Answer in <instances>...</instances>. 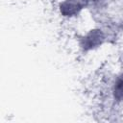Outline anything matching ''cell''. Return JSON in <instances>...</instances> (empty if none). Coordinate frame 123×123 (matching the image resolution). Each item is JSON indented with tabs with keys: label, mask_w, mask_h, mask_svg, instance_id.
<instances>
[{
	"label": "cell",
	"mask_w": 123,
	"mask_h": 123,
	"mask_svg": "<svg viewBox=\"0 0 123 123\" xmlns=\"http://www.w3.org/2000/svg\"><path fill=\"white\" fill-rule=\"evenodd\" d=\"M108 36L101 27H92L77 37V46L84 54L101 48L107 41Z\"/></svg>",
	"instance_id": "6da1fadb"
},
{
	"label": "cell",
	"mask_w": 123,
	"mask_h": 123,
	"mask_svg": "<svg viewBox=\"0 0 123 123\" xmlns=\"http://www.w3.org/2000/svg\"><path fill=\"white\" fill-rule=\"evenodd\" d=\"M87 9L89 0H61L58 4V12L65 19L76 18Z\"/></svg>",
	"instance_id": "7a4b0ae2"
},
{
	"label": "cell",
	"mask_w": 123,
	"mask_h": 123,
	"mask_svg": "<svg viewBox=\"0 0 123 123\" xmlns=\"http://www.w3.org/2000/svg\"><path fill=\"white\" fill-rule=\"evenodd\" d=\"M111 95L116 103H123V72L115 77L111 86Z\"/></svg>",
	"instance_id": "3957f363"
},
{
	"label": "cell",
	"mask_w": 123,
	"mask_h": 123,
	"mask_svg": "<svg viewBox=\"0 0 123 123\" xmlns=\"http://www.w3.org/2000/svg\"><path fill=\"white\" fill-rule=\"evenodd\" d=\"M109 0H89V9L99 11L106 7Z\"/></svg>",
	"instance_id": "277c9868"
},
{
	"label": "cell",
	"mask_w": 123,
	"mask_h": 123,
	"mask_svg": "<svg viewBox=\"0 0 123 123\" xmlns=\"http://www.w3.org/2000/svg\"><path fill=\"white\" fill-rule=\"evenodd\" d=\"M119 30L123 32V18H122V20H121L120 23H119Z\"/></svg>",
	"instance_id": "5b68a950"
}]
</instances>
